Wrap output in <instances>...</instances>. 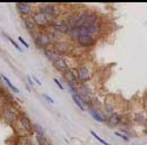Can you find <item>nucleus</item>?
<instances>
[{
    "label": "nucleus",
    "instance_id": "nucleus-1",
    "mask_svg": "<svg viewBox=\"0 0 147 145\" xmlns=\"http://www.w3.org/2000/svg\"><path fill=\"white\" fill-rule=\"evenodd\" d=\"M75 72H76V75H78V78H79L80 84L89 83L92 79L94 74H95L92 65L91 64H87V63L80 64L79 66H76Z\"/></svg>",
    "mask_w": 147,
    "mask_h": 145
},
{
    "label": "nucleus",
    "instance_id": "nucleus-5",
    "mask_svg": "<svg viewBox=\"0 0 147 145\" xmlns=\"http://www.w3.org/2000/svg\"><path fill=\"white\" fill-rule=\"evenodd\" d=\"M31 18L36 23L39 31H48L50 29V26H51V22L48 19V17L42 11H40L38 9H36V11L31 16Z\"/></svg>",
    "mask_w": 147,
    "mask_h": 145
},
{
    "label": "nucleus",
    "instance_id": "nucleus-31",
    "mask_svg": "<svg viewBox=\"0 0 147 145\" xmlns=\"http://www.w3.org/2000/svg\"><path fill=\"white\" fill-rule=\"evenodd\" d=\"M26 90H28V91H30V92H31V87H30V86H29V85H26Z\"/></svg>",
    "mask_w": 147,
    "mask_h": 145
},
{
    "label": "nucleus",
    "instance_id": "nucleus-15",
    "mask_svg": "<svg viewBox=\"0 0 147 145\" xmlns=\"http://www.w3.org/2000/svg\"><path fill=\"white\" fill-rule=\"evenodd\" d=\"M117 110V101L116 100H113L112 99V96H109L106 100H105V102H104V111L106 112V113H114V112H117L116 111Z\"/></svg>",
    "mask_w": 147,
    "mask_h": 145
},
{
    "label": "nucleus",
    "instance_id": "nucleus-2",
    "mask_svg": "<svg viewBox=\"0 0 147 145\" xmlns=\"http://www.w3.org/2000/svg\"><path fill=\"white\" fill-rule=\"evenodd\" d=\"M30 35L32 36V40L36 44L38 49H41V50H45L49 47L53 45V42L50 40V37L48 35V32L47 31H38V32H33V33H30Z\"/></svg>",
    "mask_w": 147,
    "mask_h": 145
},
{
    "label": "nucleus",
    "instance_id": "nucleus-32",
    "mask_svg": "<svg viewBox=\"0 0 147 145\" xmlns=\"http://www.w3.org/2000/svg\"><path fill=\"white\" fill-rule=\"evenodd\" d=\"M2 107V101H1V95H0V109Z\"/></svg>",
    "mask_w": 147,
    "mask_h": 145
},
{
    "label": "nucleus",
    "instance_id": "nucleus-20",
    "mask_svg": "<svg viewBox=\"0 0 147 145\" xmlns=\"http://www.w3.org/2000/svg\"><path fill=\"white\" fill-rule=\"evenodd\" d=\"M34 141H36L37 145H48L49 144V142H48L46 135H37V134H34Z\"/></svg>",
    "mask_w": 147,
    "mask_h": 145
},
{
    "label": "nucleus",
    "instance_id": "nucleus-17",
    "mask_svg": "<svg viewBox=\"0 0 147 145\" xmlns=\"http://www.w3.org/2000/svg\"><path fill=\"white\" fill-rule=\"evenodd\" d=\"M22 19H23V24H24L25 29L29 31V33H33V32H38L39 31L36 23L33 22V19L31 17H25V18H22Z\"/></svg>",
    "mask_w": 147,
    "mask_h": 145
},
{
    "label": "nucleus",
    "instance_id": "nucleus-8",
    "mask_svg": "<svg viewBox=\"0 0 147 145\" xmlns=\"http://www.w3.org/2000/svg\"><path fill=\"white\" fill-rule=\"evenodd\" d=\"M98 42V39L97 37H94V36H90V35H82V36H79L74 43L76 45H79L80 48L82 49H90V48H94Z\"/></svg>",
    "mask_w": 147,
    "mask_h": 145
},
{
    "label": "nucleus",
    "instance_id": "nucleus-26",
    "mask_svg": "<svg viewBox=\"0 0 147 145\" xmlns=\"http://www.w3.org/2000/svg\"><path fill=\"white\" fill-rule=\"evenodd\" d=\"M115 135L119 136V137H121L124 142H129V141H130V138H129L127 135H123V134H121V133H119V132H115Z\"/></svg>",
    "mask_w": 147,
    "mask_h": 145
},
{
    "label": "nucleus",
    "instance_id": "nucleus-28",
    "mask_svg": "<svg viewBox=\"0 0 147 145\" xmlns=\"http://www.w3.org/2000/svg\"><path fill=\"white\" fill-rule=\"evenodd\" d=\"M54 82H55V84L58 86V88H59V90H62V91L64 90V85H63V84L59 82V79H57V78H54Z\"/></svg>",
    "mask_w": 147,
    "mask_h": 145
},
{
    "label": "nucleus",
    "instance_id": "nucleus-34",
    "mask_svg": "<svg viewBox=\"0 0 147 145\" xmlns=\"http://www.w3.org/2000/svg\"><path fill=\"white\" fill-rule=\"evenodd\" d=\"M48 145H53V144H50V143H49V144H48Z\"/></svg>",
    "mask_w": 147,
    "mask_h": 145
},
{
    "label": "nucleus",
    "instance_id": "nucleus-3",
    "mask_svg": "<svg viewBox=\"0 0 147 145\" xmlns=\"http://www.w3.org/2000/svg\"><path fill=\"white\" fill-rule=\"evenodd\" d=\"M0 113H1V118L5 121L14 125L17 121L18 114L21 112L14 108V106H11V103H3L1 109H0Z\"/></svg>",
    "mask_w": 147,
    "mask_h": 145
},
{
    "label": "nucleus",
    "instance_id": "nucleus-29",
    "mask_svg": "<svg viewBox=\"0 0 147 145\" xmlns=\"http://www.w3.org/2000/svg\"><path fill=\"white\" fill-rule=\"evenodd\" d=\"M32 79H33V82H36V83H37V84L39 85V86L41 85V82H40V80L38 79V78L36 77V76H32Z\"/></svg>",
    "mask_w": 147,
    "mask_h": 145
},
{
    "label": "nucleus",
    "instance_id": "nucleus-10",
    "mask_svg": "<svg viewBox=\"0 0 147 145\" xmlns=\"http://www.w3.org/2000/svg\"><path fill=\"white\" fill-rule=\"evenodd\" d=\"M87 109H88V112L90 113V116L96 121H98V122H106V118L107 117L105 116L104 111L99 108V107H96L94 104H90V106L87 107Z\"/></svg>",
    "mask_w": 147,
    "mask_h": 145
},
{
    "label": "nucleus",
    "instance_id": "nucleus-23",
    "mask_svg": "<svg viewBox=\"0 0 147 145\" xmlns=\"http://www.w3.org/2000/svg\"><path fill=\"white\" fill-rule=\"evenodd\" d=\"M72 99H73V101H74V103L76 104V107L80 109V110H82V111H84L86 110V107H84V104L81 102V100L76 96V95H72Z\"/></svg>",
    "mask_w": 147,
    "mask_h": 145
},
{
    "label": "nucleus",
    "instance_id": "nucleus-11",
    "mask_svg": "<svg viewBox=\"0 0 147 145\" xmlns=\"http://www.w3.org/2000/svg\"><path fill=\"white\" fill-rule=\"evenodd\" d=\"M49 30L56 32L57 34H59V35H62V36H64V35L66 36L67 32H69V27H67V25H66L65 22H64L63 19H61V18L54 21V22L51 23V26H50Z\"/></svg>",
    "mask_w": 147,
    "mask_h": 145
},
{
    "label": "nucleus",
    "instance_id": "nucleus-24",
    "mask_svg": "<svg viewBox=\"0 0 147 145\" xmlns=\"http://www.w3.org/2000/svg\"><path fill=\"white\" fill-rule=\"evenodd\" d=\"M90 133H91V135H92V136H94V137H95V138H96V140H97L98 142H100L102 144H104V145H111L110 143H107L106 141H104L103 138H100V137H99V136H98V135H97V134H96V133H95L94 130H90Z\"/></svg>",
    "mask_w": 147,
    "mask_h": 145
},
{
    "label": "nucleus",
    "instance_id": "nucleus-16",
    "mask_svg": "<svg viewBox=\"0 0 147 145\" xmlns=\"http://www.w3.org/2000/svg\"><path fill=\"white\" fill-rule=\"evenodd\" d=\"M43 53H45L46 58H47L51 64H54L56 60H58V59L62 57V56H59V55L55 51V49L53 48V45L49 47V48H47V49H45V50H43Z\"/></svg>",
    "mask_w": 147,
    "mask_h": 145
},
{
    "label": "nucleus",
    "instance_id": "nucleus-33",
    "mask_svg": "<svg viewBox=\"0 0 147 145\" xmlns=\"http://www.w3.org/2000/svg\"><path fill=\"white\" fill-rule=\"evenodd\" d=\"M1 80H2V79H1V74H0V82H1Z\"/></svg>",
    "mask_w": 147,
    "mask_h": 145
},
{
    "label": "nucleus",
    "instance_id": "nucleus-6",
    "mask_svg": "<svg viewBox=\"0 0 147 145\" xmlns=\"http://www.w3.org/2000/svg\"><path fill=\"white\" fill-rule=\"evenodd\" d=\"M53 48L55 49V51L62 56V57H65V56H70V53L72 52L73 50V44L69 41V40H62L59 42H56L53 44Z\"/></svg>",
    "mask_w": 147,
    "mask_h": 145
},
{
    "label": "nucleus",
    "instance_id": "nucleus-13",
    "mask_svg": "<svg viewBox=\"0 0 147 145\" xmlns=\"http://www.w3.org/2000/svg\"><path fill=\"white\" fill-rule=\"evenodd\" d=\"M63 78L66 82V84H70V85H73V86H79L80 85L75 68H70L69 71H66L63 74Z\"/></svg>",
    "mask_w": 147,
    "mask_h": 145
},
{
    "label": "nucleus",
    "instance_id": "nucleus-12",
    "mask_svg": "<svg viewBox=\"0 0 147 145\" xmlns=\"http://www.w3.org/2000/svg\"><path fill=\"white\" fill-rule=\"evenodd\" d=\"M125 117L121 113V112H114L109 114V117L106 118V124L111 127H116L119 125H122L124 122Z\"/></svg>",
    "mask_w": 147,
    "mask_h": 145
},
{
    "label": "nucleus",
    "instance_id": "nucleus-21",
    "mask_svg": "<svg viewBox=\"0 0 147 145\" xmlns=\"http://www.w3.org/2000/svg\"><path fill=\"white\" fill-rule=\"evenodd\" d=\"M2 35L5 36V37H6V39H7V40H8V41H9V42H10V43H11V44H13V45L15 47V49H16V50H17L18 52H21V53H23V49H22L21 47H18V44H17V43H16V42H15V41H14V40H13V39L10 37V36H9V35H7L6 33H2Z\"/></svg>",
    "mask_w": 147,
    "mask_h": 145
},
{
    "label": "nucleus",
    "instance_id": "nucleus-4",
    "mask_svg": "<svg viewBox=\"0 0 147 145\" xmlns=\"http://www.w3.org/2000/svg\"><path fill=\"white\" fill-rule=\"evenodd\" d=\"M38 10L42 11L51 23L58 19L61 15V9L58 8V6L53 5V3H41L38 6Z\"/></svg>",
    "mask_w": 147,
    "mask_h": 145
},
{
    "label": "nucleus",
    "instance_id": "nucleus-30",
    "mask_svg": "<svg viewBox=\"0 0 147 145\" xmlns=\"http://www.w3.org/2000/svg\"><path fill=\"white\" fill-rule=\"evenodd\" d=\"M26 78H28V82H29V84H30V85H31V86H32V85H33V84H34V83H33V79H32V78H31V77H30V76H28V77H26Z\"/></svg>",
    "mask_w": 147,
    "mask_h": 145
},
{
    "label": "nucleus",
    "instance_id": "nucleus-14",
    "mask_svg": "<svg viewBox=\"0 0 147 145\" xmlns=\"http://www.w3.org/2000/svg\"><path fill=\"white\" fill-rule=\"evenodd\" d=\"M53 66H54V68H55L57 72H62V74H64L66 71L70 69V66H69L67 60H66L65 57H61L58 60H56V61L53 64Z\"/></svg>",
    "mask_w": 147,
    "mask_h": 145
},
{
    "label": "nucleus",
    "instance_id": "nucleus-22",
    "mask_svg": "<svg viewBox=\"0 0 147 145\" xmlns=\"http://www.w3.org/2000/svg\"><path fill=\"white\" fill-rule=\"evenodd\" d=\"M33 133L37 135H45V130L41 127V125H39L37 122H33Z\"/></svg>",
    "mask_w": 147,
    "mask_h": 145
},
{
    "label": "nucleus",
    "instance_id": "nucleus-19",
    "mask_svg": "<svg viewBox=\"0 0 147 145\" xmlns=\"http://www.w3.org/2000/svg\"><path fill=\"white\" fill-rule=\"evenodd\" d=\"M1 79H2V80L6 83V85H7V86H8V87L11 90V92H14V93H18V92H20L18 87H16V86H15V85L11 83V80H10V79H9L7 76H5L3 74H1Z\"/></svg>",
    "mask_w": 147,
    "mask_h": 145
},
{
    "label": "nucleus",
    "instance_id": "nucleus-7",
    "mask_svg": "<svg viewBox=\"0 0 147 145\" xmlns=\"http://www.w3.org/2000/svg\"><path fill=\"white\" fill-rule=\"evenodd\" d=\"M15 124H18L20 127H21V129H22L25 134H28V135L33 134V122L31 121V119H30L25 113L21 112V113L18 114L17 121H16ZM15 124H14V125H15Z\"/></svg>",
    "mask_w": 147,
    "mask_h": 145
},
{
    "label": "nucleus",
    "instance_id": "nucleus-9",
    "mask_svg": "<svg viewBox=\"0 0 147 145\" xmlns=\"http://www.w3.org/2000/svg\"><path fill=\"white\" fill-rule=\"evenodd\" d=\"M17 13L21 15L22 18L25 17H31L33 15V13L36 11L34 9V5L33 3H28V2H20L15 5Z\"/></svg>",
    "mask_w": 147,
    "mask_h": 145
},
{
    "label": "nucleus",
    "instance_id": "nucleus-27",
    "mask_svg": "<svg viewBox=\"0 0 147 145\" xmlns=\"http://www.w3.org/2000/svg\"><path fill=\"white\" fill-rule=\"evenodd\" d=\"M42 96H43V99H45L47 102H49L50 104H54V103H55V101L53 100V98H50L49 95H47V94H42Z\"/></svg>",
    "mask_w": 147,
    "mask_h": 145
},
{
    "label": "nucleus",
    "instance_id": "nucleus-18",
    "mask_svg": "<svg viewBox=\"0 0 147 145\" xmlns=\"http://www.w3.org/2000/svg\"><path fill=\"white\" fill-rule=\"evenodd\" d=\"M146 121H147V116L144 112L136 113L135 117H134V122H136L137 125H144V124H146Z\"/></svg>",
    "mask_w": 147,
    "mask_h": 145
},
{
    "label": "nucleus",
    "instance_id": "nucleus-25",
    "mask_svg": "<svg viewBox=\"0 0 147 145\" xmlns=\"http://www.w3.org/2000/svg\"><path fill=\"white\" fill-rule=\"evenodd\" d=\"M18 42H20L24 48H26V49H28V48H30V47H29V43H28V42H26L22 36H18Z\"/></svg>",
    "mask_w": 147,
    "mask_h": 145
}]
</instances>
